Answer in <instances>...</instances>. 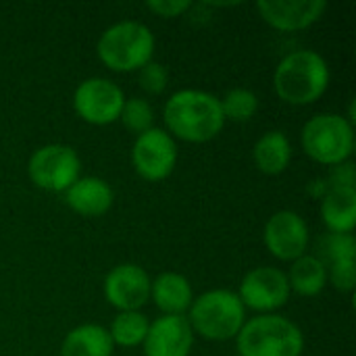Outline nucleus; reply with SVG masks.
Returning a JSON list of instances; mask_svg holds the SVG:
<instances>
[{
    "instance_id": "20e7f679",
    "label": "nucleus",
    "mask_w": 356,
    "mask_h": 356,
    "mask_svg": "<svg viewBox=\"0 0 356 356\" xmlns=\"http://www.w3.org/2000/svg\"><path fill=\"white\" fill-rule=\"evenodd\" d=\"M194 336L209 342L236 340L246 323V309L234 290H209L194 296V302L186 315Z\"/></svg>"
},
{
    "instance_id": "bb28decb",
    "label": "nucleus",
    "mask_w": 356,
    "mask_h": 356,
    "mask_svg": "<svg viewBox=\"0 0 356 356\" xmlns=\"http://www.w3.org/2000/svg\"><path fill=\"white\" fill-rule=\"evenodd\" d=\"M327 184V192L330 190H348L356 188V169L353 161L340 163L336 167H330V173L325 177Z\"/></svg>"
},
{
    "instance_id": "b1692460",
    "label": "nucleus",
    "mask_w": 356,
    "mask_h": 356,
    "mask_svg": "<svg viewBox=\"0 0 356 356\" xmlns=\"http://www.w3.org/2000/svg\"><path fill=\"white\" fill-rule=\"evenodd\" d=\"M325 267L338 261L356 259V240L353 234H327L317 244L315 254Z\"/></svg>"
},
{
    "instance_id": "dca6fc26",
    "label": "nucleus",
    "mask_w": 356,
    "mask_h": 356,
    "mask_svg": "<svg viewBox=\"0 0 356 356\" xmlns=\"http://www.w3.org/2000/svg\"><path fill=\"white\" fill-rule=\"evenodd\" d=\"M150 300L163 315H186L194 302V290L186 275L165 271L150 282Z\"/></svg>"
},
{
    "instance_id": "39448f33",
    "label": "nucleus",
    "mask_w": 356,
    "mask_h": 356,
    "mask_svg": "<svg viewBox=\"0 0 356 356\" xmlns=\"http://www.w3.org/2000/svg\"><path fill=\"white\" fill-rule=\"evenodd\" d=\"M236 346L240 356H300L305 334L284 315H257L244 323Z\"/></svg>"
},
{
    "instance_id": "f257e3e1",
    "label": "nucleus",
    "mask_w": 356,
    "mask_h": 356,
    "mask_svg": "<svg viewBox=\"0 0 356 356\" xmlns=\"http://www.w3.org/2000/svg\"><path fill=\"white\" fill-rule=\"evenodd\" d=\"M163 119L165 131L188 144H207L225 127L219 96L194 88L173 92L163 106Z\"/></svg>"
},
{
    "instance_id": "9b49d317",
    "label": "nucleus",
    "mask_w": 356,
    "mask_h": 356,
    "mask_svg": "<svg viewBox=\"0 0 356 356\" xmlns=\"http://www.w3.org/2000/svg\"><path fill=\"white\" fill-rule=\"evenodd\" d=\"M263 242L273 259L282 263H294L296 259L307 254L311 232L307 221L296 211L284 209L267 219L263 229Z\"/></svg>"
},
{
    "instance_id": "f03ea898",
    "label": "nucleus",
    "mask_w": 356,
    "mask_h": 356,
    "mask_svg": "<svg viewBox=\"0 0 356 356\" xmlns=\"http://www.w3.org/2000/svg\"><path fill=\"white\" fill-rule=\"evenodd\" d=\"M332 83L330 63L317 50H294L286 54L273 71L277 98L292 106L317 102Z\"/></svg>"
},
{
    "instance_id": "6ab92c4d",
    "label": "nucleus",
    "mask_w": 356,
    "mask_h": 356,
    "mask_svg": "<svg viewBox=\"0 0 356 356\" xmlns=\"http://www.w3.org/2000/svg\"><path fill=\"white\" fill-rule=\"evenodd\" d=\"M113 353L115 344L108 330L98 323L73 327L60 344V356H113Z\"/></svg>"
},
{
    "instance_id": "0eeeda50",
    "label": "nucleus",
    "mask_w": 356,
    "mask_h": 356,
    "mask_svg": "<svg viewBox=\"0 0 356 356\" xmlns=\"http://www.w3.org/2000/svg\"><path fill=\"white\" fill-rule=\"evenodd\" d=\"M27 175L35 188L65 194L81 177V159L69 144H44L31 152Z\"/></svg>"
},
{
    "instance_id": "5701e85b",
    "label": "nucleus",
    "mask_w": 356,
    "mask_h": 356,
    "mask_svg": "<svg viewBox=\"0 0 356 356\" xmlns=\"http://www.w3.org/2000/svg\"><path fill=\"white\" fill-rule=\"evenodd\" d=\"M119 121L123 123V127L127 131L140 136L154 127V108L146 98H140V96L125 98Z\"/></svg>"
},
{
    "instance_id": "423d86ee",
    "label": "nucleus",
    "mask_w": 356,
    "mask_h": 356,
    "mask_svg": "<svg viewBox=\"0 0 356 356\" xmlns=\"http://www.w3.org/2000/svg\"><path fill=\"white\" fill-rule=\"evenodd\" d=\"M300 146L311 161L336 167L355 152V125L344 115L319 113L302 125Z\"/></svg>"
},
{
    "instance_id": "a211bd4d",
    "label": "nucleus",
    "mask_w": 356,
    "mask_h": 356,
    "mask_svg": "<svg viewBox=\"0 0 356 356\" xmlns=\"http://www.w3.org/2000/svg\"><path fill=\"white\" fill-rule=\"evenodd\" d=\"M319 215L330 234H353L356 227V188L330 190L321 198Z\"/></svg>"
},
{
    "instance_id": "2eb2a0df",
    "label": "nucleus",
    "mask_w": 356,
    "mask_h": 356,
    "mask_svg": "<svg viewBox=\"0 0 356 356\" xmlns=\"http://www.w3.org/2000/svg\"><path fill=\"white\" fill-rule=\"evenodd\" d=\"M65 202L73 213L81 217H102L113 209L115 192L106 179L88 175L79 177L65 192Z\"/></svg>"
},
{
    "instance_id": "f8f14e48",
    "label": "nucleus",
    "mask_w": 356,
    "mask_h": 356,
    "mask_svg": "<svg viewBox=\"0 0 356 356\" xmlns=\"http://www.w3.org/2000/svg\"><path fill=\"white\" fill-rule=\"evenodd\" d=\"M150 275L136 263H121L113 267L102 284L106 302L119 313L140 311L150 300Z\"/></svg>"
},
{
    "instance_id": "a878e982",
    "label": "nucleus",
    "mask_w": 356,
    "mask_h": 356,
    "mask_svg": "<svg viewBox=\"0 0 356 356\" xmlns=\"http://www.w3.org/2000/svg\"><path fill=\"white\" fill-rule=\"evenodd\" d=\"M356 259L338 261L327 265V284H332L338 292L350 294L356 288Z\"/></svg>"
},
{
    "instance_id": "393cba45",
    "label": "nucleus",
    "mask_w": 356,
    "mask_h": 356,
    "mask_svg": "<svg viewBox=\"0 0 356 356\" xmlns=\"http://www.w3.org/2000/svg\"><path fill=\"white\" fill-rule=\"evenodd\" d=\"M138 83L140 88L150 94V96H159L167 90L169 86V71L163 63H156V60H150L148 65H144L140 71H138Z\"/></svg>"
},
{
    "instance_id": "1a4fd4ad",
    "label": "nucleus",
    "mask_w": 356,
    "mask_h": 356,
    "mask_svg": "<svg viewBox=\"0 0 356 356\" xmlns=\"http://www.w3.org/2000/svg\"><path fill=\"white\" fill-rule=\"evenodd\" d=\"M236 294L244 309H250L259 315H271L288 305L292 292L286 271L263 265L250 269L242 277Z\"/></svg>"
},
{
    "instance_id": "cd10ccee",
    "label": "nucleus",
    "mask_w": 356,
    "mask_h": 356,
    "mask_svg": "<svg viewBox=\"0 0 356 356\" xmlns=\"http://www.w3.org/2000/svg\"><path fill=\"white\" fill-rule=\"evenodd\" d=\"M146 8L161 19H177L186 10L192 8V2L190 0H152L146 4Z\"/></svg>"
},
{
    "instance_id": "4468645a",
    "label": "nucleus",
    "mask_w": 356,
    "mask_h": 356,
    "mask_svg": "<svg viewBox=\"0 0 356 356\" xmlns=\"http://www.w3.org/2000/svg\"><path fill=\"white\" fill-rule=\"evenodd\" d=\"M261 19L277 31H302L313 27L323 19L327 10L325 0H302V2H282V0H261L257 2Z\"/></svg>"
},
{
    "instance_id": "7ed1b4c3",
    "label": "nucleus",
    "mask_w": 356,
    "mask_h": 356,
    "mask_svg": "<svg viewBox=\"0 0 356 356\" xmlns=\"http://www.w3.org/2000/svg\"><path fill=\"white\" fill-rule=\"evenodd\" d=\"M154 33L140 21H119L102 31L96 42L100 63L115 73H134L154 56Z\"/></svg>"
},
{
    "instance_id": "6e6552de",
    "label": "nucleus",
    "mask_w": 356,
    "mask_h": 356,
    "mask_svg": "<svg viewBox=\"0 0 356 356\" xmlns=\"http://www.w3.org/2000/svg\"><path fill=\"white\" fill-rule=\"evenodd\" d=\"M123 104V88L106 77H88L73 92V108L77 117L96 127L119 121Z\"/></svg>"
},
{
    "instance_id": "9d476101",
    "label": "nucleus",
    "mask_w": 356,
    "mask_h": 356,
    "mask_svg": "<svg viewBox=\"0 0 356 356\" xmlns=\"http://www.w3.org/2000/svg\"><path fill=\"white\" fill-rule=\"evenodd\" d=\"M177 165V144L161 127L136 136L131 146V167L144 179L159 184L167 179Z\"/></svg>"
},
{
    "instance_id": "412c9836",
    "label": "nucleus",
    "mask_w": 356,
    "mask_h": 356,
    "mask_svg": "<svg viewBox=\"0 0 356 356\" xmlns=\"http://www.w3.org/2000/svg\"><path fill=\"white\" fill-rule=\"evenodd\" d=\"M150 321L144 313L140 311H127V313H117L108 327V336L115 346L121 348H136L142 346L146 334H148Z\"/></svg>"
},
{
    "instance_id": "ddd939ff",
    "label": "nucleus",
    "mask_w": 356,
    "mask_h": 356,
    "mask_svg": "<svg viewBox=\"0 0 356 356\" xmlns=\"http://www.w3.org/2000/svg\"><path fill=\"white\" fill-rule=\"evenodd\" d=\"M194 338L186 315H161L150 323L142 342L144 356H190Z\"/></svg>"
},
{
    "instance_id": "f3484780",
    "label": "nucleus",
    "mask_w": 356,
    "mask_h": 356,
    "mask_svg": "<svg viewBox=\"0 0 356 356\" xmlns=\"http://www.w3.org/2000/svg\"><path fill=\"white\" fill-rule=\"evenodd\" d=\"M252 161L257 165V169L265 175H282L290 163H292V144L290 138L280 131V129H271L265 131L252 148Z\"/></svg>"
},
{
    "instance_id": "4be33fe9",
    "label": "nucleus",
    "mask_w": 356,
    "mask_h": 356,
    "mask_svg": "<svg viewBox=\"0 0 356 356\" xmlns=\"http://www.w3.org/2000/svg\"><path fill=\"white\" fill-rule=\"evenodd\" d=\"M219 100H221V111H223L225 121L246 123L259 111V96L248 88H234Z\"/></svg>"
},
{
    "instance_id": "aec40b11",
    "label": "nucleus",
    "mask_w": 356,
    "mask_h": 356,
    "mask_svg": "<svg viewBox=\"0 0 356 356\" xmlns=\"http://www.w3.org/2000/svg\"><path fill=\"white\" fill-rule=\"evenodd\" d=\"M286 277L290 284V292L302 298H315L327 286L325 265L315 254H309V252L290 265V271L286 273Z\"/></svg>"
}]
</instances>
